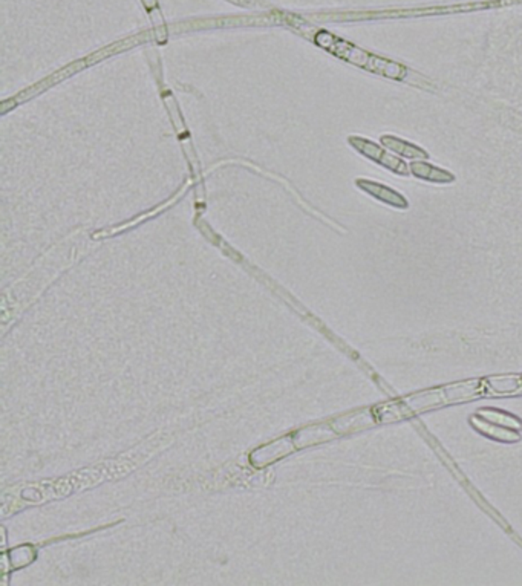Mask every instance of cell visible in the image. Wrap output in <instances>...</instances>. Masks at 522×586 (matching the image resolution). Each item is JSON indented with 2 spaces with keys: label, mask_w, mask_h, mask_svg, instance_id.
<instances>
[{
  "label": "cell",
  "mask_w": 522,
  "mask_h": 586,
  "mask_svg": "<svg viewBox=\"0 0 522 586\" xmlns=\"http://www.w3.org/2000/svg\"><path fill=\"white\" fill-rule=\"evenodd\" d=\"M521 392H522V378H521Z\"/></svg>",
  "instance_id": "obj_8"
},
{
  "label": "cell",
  "mask_w": 522,
  "mask_h": 586,
  "mask_svg": "<svg viewBox=\"0 0 522 586\" xmlns=\"http://www.w3.org/2000/svg\"><path fill=\"white\" fill-rule=\"evenodd\" d=\"M479 395H484V388H479V383H463V385L447 386L438 390L425 392L421 395H415L412 398H408L401 404L398 410L394 413V417L403 418L408 413H414L420 410H426L435 406H443V404H450L455 401H464L469 398H476Z\"/></svg>",
  "instance_id": "obj_2"
},
{
  "label": "cell",
  "mask_w": 522,
  "mask_h": 586,
  "mask_svg": "<svg viewBox=\"0 0 522 586\" xmlns=\"http://www.w3.org/2000/svg\"><path fill=\"white\" fill-rule=\"evenodd\" d=\"M353 143L357 146V149L363 150V154H366V155L371 156V158H374L375 161H378V163L386 166L388 169L400 171V174H406V166H405V163H401V161H398L397 158L388 155L386 151H385L383 149H381V147H378V146H375V144H373V143H369V141H357V139H353Z\"/></svg>",
  "instance_id": "obj_3"
},
{
  "label": "cell",
  "mask_w": 522,
  "mask_h": 586,
  "mask_svg": "<svg viewBox=\"0 0 522 586\" xmlns=\"http://www.w3.org/2000/svg\"><path fill=\"white\" fill-rule=\"evenodd\" d=\"M412 170H414V174L417 176L438 181V183H441V181H452V179H454V176H452V175H447V174H444V171H441V170H438L432 166H427L425 163L412 164Z\"/></svg>",
  "instance_id": "obj_5"
},
{
  "label": "cell",
  "mask_w": 522,
  "mask_h": 586,
  "mask_svg": "<svg viewBox=\"0 0 522 586\" xmlns=\"http://www.w3.org/2000/svg\"><path fill=\"white\" fill-rule=\"evenodd\" d=\"M383 143H385L388 147L393 149L394 151H398V154L406 155V156H409V158L426 156V154H425L423 150L417 149L415 146H410V144L405 143V141L397 139V138H394V137H385V138H383Z\"/></svg>",
  "instance_id": "obj_4"
},
{
  "label": "cell",
  "mask_w": 522,
  "mask_h": 586,
  "mask_svg": "<svg viewBox=\"0 0 522 586\" xmlns=\"http://www.w3.org/2000/svg\"><path fill=\"white\" fill-rule=\"evenodd\" d=\"M484 415V418H487V420H490L491 422H495V424H504L506 427H508V426H511V427H516L518 426V421L513 418V417H510V415H507V413H504V412H495V410H484V412H481Z\"/></svg>",
  "instance_id": "obj_6"
},
{
  "label": "cell",
  "mask_w": 522,
  "mask_h": 586,
  "mask_svg": "<svg viewBox=\"0 0 522 586\" xmlns=\"http://www.w3.org/2000/svg\"><path fill=\"white\" fill-rule=\"evenodd\" d=\"M317 43L320 46L329 49L331 53H334L340 58H345L351 63H356V65L363 66L369 70H374V73H377V74L388 75V77H393V78L406 77V69L401 65H397V63H393V62H388V60L371 55V54L365 53V50H361V49L353 46V45L342 42V40H337L336 37L329 36L328 33L317 34Z\"/></svg>",
  "instance_id": "obj_1"
},
{
  "label": "cell",
  "mask_w": 522,
  "mask_h": 586,
  "mask_svg": "<svg viewBox=\"0 0 522 586\" xmlns=\"http://www.w3.org/2000/svg\"><path fill=\"white\" fill-rule=\"evenodd\" d=\"M371 190H373V193H375V195H377L378 198H381V199H385V201H388V202H394V204L401 206V207H406V201L401 199L400 195L394 193V191H390V190H388V188H385V187H381V186H378V187L374 186Z\"/></svg>",
  "instance_id": "obj_7"
}]
</instances>
